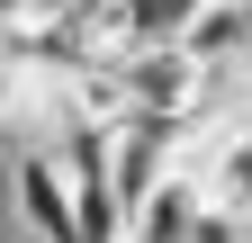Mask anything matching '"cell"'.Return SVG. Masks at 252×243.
<instances>
[{
  "label": "cell",
  "mask_w": 252,
  "mask_h": 243,
  "mask_svg": "<svg viewBox=\"0 0 252 243\" xmlns=\"http://www.w3.org/2000/svg\"><path fill=\"white\" fill-rule=\"evenodd\" d=\"M0 180H9V216H18V243H81V207H72V180H63L54 144H9V162H0Z\"/></svg>",
  "instance_id": "cell-1"
},
{
  "label": "cell",
  "mask_w": 252,
  "mask_h": 243,
  "mask_svg": "<svg viewBox=\"0 0 252 243\" xmlns=\"http://www.w3.org/2000/svg\"><path fill=\"white\" fill-rule=\"evenodd\" d=\"M117 90H126V126L135 117H189L198 54L189 45H135V54H117Z\"/></svg>",
  "instance_id": "cell-2"
},
{
  "label": "cell",
  "mask_w": 252,
  "mask_h": 243,
  "mask_svg": "<svg viewBox=\"0 0 252 243\" xmlns=\"http://www.w3.org/2000/svg\"><path fill=\"white\" fill-rule=\"evenodd\" d=\"M198 171H207V198H225L234 216H252V117H243V126H225V135L207 144Z\"/></svg>",
  "instance_id": "cell-3"
}]
</instances>
